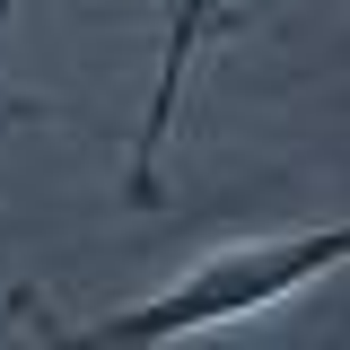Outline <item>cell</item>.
Segmentation results:
<instances>
[{
	"label": "cell",
	"instance_id": "obj_1",
	"mask_svg": "<svg viewBox=\"0 0 350 350\" xmlns=\"http://www.w3.org/2000/svg\"><path fill=\"white\" fill-rule=\"evenodd\" d=\"M350 262V228L324 219V228H289V237H245V245H211L193 271H175L158 298L123 306V315H96L62 342L79 350H158V342H193V333H219V324H245L262 306L315 289L324 271Z\"/></svg>",
	"mask_w": 350,
	"mask_h": 350
},
{
	"label": "cell",
	"instance_id": "obj_2",
	"mask_svg": "<svg viewBox=\"0 0 350 350\" xmlns=\"http://www.w3.org/2000/svg\"><path fill=\"white\" fill-rule=\"evenodd\" d=\"M219 18H228V0H167L158 79H149V105H140V131H131V158H123V184H131L140 211H158V193H167V140L184 123V79H193V62H202Z\"/></svg>",
	"mask_w": 350,
	"mask_h": 350
}]
</instances>
